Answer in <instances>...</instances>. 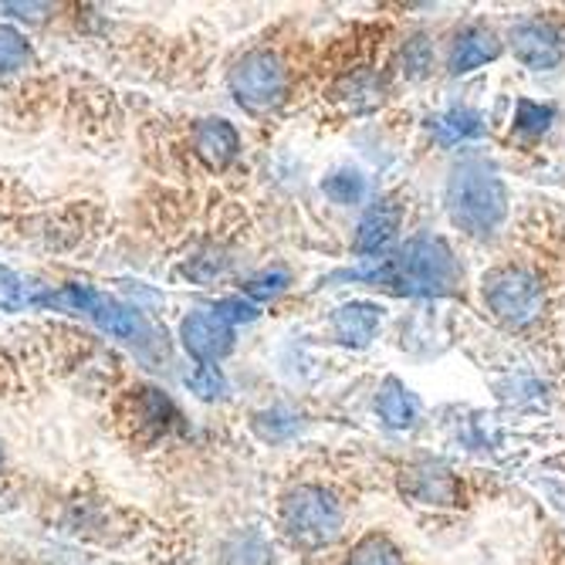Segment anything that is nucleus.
<instances>
[{
	"label": "nucleus",
	"mask_w": 565,
	"mask_h": 565,
	"mask_svg": "<svg viewBox=\"0 0 565 565\" xmlns=\"http://www.w3.org/2000/svg\"><path fill=\"white\" fill-rule=\"evenodd\" d=\"M224 268H227V258H224V250L221 247H200L193 258H186V265H183V275L190 278V281H196V285H214L221 275H224Z\"/></svg>",
	"instance_id": "nucleus-21"
},
{
	"label": "nucleus",
	"mask_w": 565,
	"mask_h": 565,
	"mask_svg": "<svg viewBox=\"0 0 565 565\" xmlns=\"http://www.w3.org/2000/svg\"><path fill=\"white\" fill-rule=\"evenodd\" d=\"M552 119H555V113H552L548 106H539V102H529V98H522V102H519L515 126H519L522 132L539 136V132H545V129L552 126Z\"/></svg>",
	"instance_id": "nucleus-29"
},
{
	"label": "nucleus",
	"mask_w": 565,
	"mask_h": 565,
	"mask_svg": "<svg viewBox=\"0 0 565 565\" xmlns=\"http://www.w3.org/2000/svg\"><path fill=\"white\" fill-rule=\"evenodd\" d=\"M447 214L475 241L494 237L508 214V193L498 170L481 157H465L447 180Z\"/></svg>",
	"instance_id": "nucleus-1"
},
{
	"label": "nucleus",
	"mask_w": 565,
	"mask_h": 565,
	"mask_svg": "<svg viewBox=\"0 0 565 565\" xmlns=\"http://www.w3.org/2000/svg\"><path fill=\"white\" fill-rule=\"evenodd\" d=\"M403 224V203L396 196H383L376 200L373 207L363 214L359 221V231H355V254H363V258H373V254H383L396 231Z\"/></svg>",
	"instance_id": "nucleus-12"
},
{
	"label": "nucleus",
	"mask_w": 565,
	"mask_h": 565,
	"mask_svg": "<svg viewBox=\"0 0 565 565\" xmlns=\"http://www.w3.org/2000/svg\"><path fill=\"white\" fill-rule=\"evenodd\" d=\"M288 65L275 47H250L227 68V88L244 113L268 116L288 98Z\"/></svg>",
	"instance_id": "nucleus-3"
},
{
	"label": "nucleus",
	"mask_w": 565,
	"mask_h": 565,
	"mask_svg": "<svg viewBox=\"0 0 565 565\" xmlns=\"http://www.w3.org/2000/svg\"><path fill=\"white\" fill-rule=\"evenodd\" d=\"M214 308V312L227 322V326H241V322H254V319H258L262 316V308L258 305H254L250 298H244V295H231V298H221V301H214L211 305Z\"/></svg>",
	"instance_id": "nucleus-27"
},
{
	"label": "nucleus",
	"mask_w": 565,
	"mask_h": 565,
	"mask_svg": "<svg viewBox=\"0 0 565 565\" xmlns=\"http://www.w3.org/2000/svg\"><path fill=\"white\" fill-rule=\"evenodd\" d=\"M434 68V44L427 34H414L399 51V72L406 78H424Z\"/></svg>",
	"instance_id": "nucleus-22"
},
{
	"label": "nucleus",
	"mask_w": 565,
	"mask_h": 565,
	"mask_svg": "<svg viewBox=\"0 0 565 565\" xmlns=\"http://www.w3.org/2000/svg\"><path fill=\"white\" fill-rule=\"evenodd\" d=\"M332 335L342 342V345H352V349H363L376 339L380 326H383V308L373 305V301H349V305H339L332 312Z\"/></svg>",
	"instance_id": "nucleus-13"
},
{
	"label": "nucleus",
	"mask_w": 565,
	"mask_h": 565,
	"mask_svg": "<svg viewBox=\"0 0 565 565\" xmlns=\"http://www.w3.org/2000/svg\"><path fill=\"white\" fill-rule=\"evenodd\" d=\"M85 319H92V326L98 332H106L109 339L132 345L139 355H149V349L160 345V332L152 329V322L142 316V308L139 305H129L122 298H113V295H102L98 291Z\"/></svg>",
	"instance_id": "nucleus-7"
},
{
	"label": "nucleus",
	"mask_w": 565,
	"mask_h": 565,
	"mask_svg": "<svg viewBox=\"0 0 565 565\" xmlns=\"http://www.w3.org/2000/svg\"><path fill=\"white\" fill-rule=\"evenodd\" d=\"M177 339L196 366H217L237 345V329L227 326L214 308H190L177 326Z\"/></svg>",
	"instance_id": "nucleus-6"
},
{
	"label": "nucleus",
	"mask_w": 565,
	"mask_h": 565,
	"mask_svg": "<svg viewBox=\"0 0 565 565\" xmlns=\"http://www.w3.org/2000/svg\"><path fill=\"white\" fill-rule=\"evenodd\" d=\"M183 383L196 399H207V403H214L227 393V376L221 373V366H193Z\"/></svg>",
	"instance_id": "nucleus-23"
},
{
	"label": "nucleus",
	"mask_w": 565,
	"mask_h": 565,
	"mask_svg": "<svg viewBox=\"0 0 565 565\" xmlns=\"http://www.w3.org/2000/svg\"><path fill=\"white\" fill-rule=\"evenodd\" d=\"M501 55V41L491 28H468L450 47V75H468Z\"/></svg>",
	"instance_id": "nucleus-14"
},
{
	"label": "nucleus",
	"mask_w": 565,
	"mask_h": 565,
	"mask_svg": "<svg viewBox=\"0 0 565 565\" xmlns=\"http://www.w3.org/2000/svg\"><path fill=\"white\" fill-rule=\"evenodd\" d=\"M34 65V47L24 31L0 24V78L24 75Z\"/></svg>",
	"instance_id": "nucleus-17"
},
{
	"label": "nucleus",
	"mask_w": 565,
	"mask_h": 565,
	"mask_svg": "<svg viewBox=\"0 0 565 565\" xmlns=\"http://www.w3.org/2000/svg\"><path fill=\"white\" fill-rule=\"evenodd\" d=\"M4 465H8V450H4V440H0V475H4Z\"/></svg>",
	"instance_id": "nucleus-30"
},
{
	"label": "nucleus",
	"mask_w": 565,
	"mask_h": 565,
	"mask_svg": "<svg viewBox=\"0 0 565 565\" xmlns=\"http://www.w3.org/2000/svg\"><path fill=\"white\" fill-rule=\"evenodd\" d=\"M31 291H28V281L11 271V268H0V312H21V308L31 305Z\"/></svg>",
	"instance_id": "nucleus-25"
},
{
	"label": "nucleus",
	"mask_w": 565,
	"mask_h": 565,
	"mask_svg": "<svg viewBox=\"0 0 565 565\" xmlns=\"http://www.w3.org/2000/svg\"><path fill=\"white\" fill-rule=\"evenodd\" d=\"M335 102L345 109V113H352V116H359V113H373L380 102H383V95H386V82H383V75H376V72H366V68H359V72H349V75H342L339 82H335Z\"/></svg>",
	"instance_id": "nucleus-15"
},
{
	"label": "nucleus",
	"mask_w": 565,
	"mask_h": 565,
	"mask_svg": "<svg viewBox=\"0 0 565 565\" xmlns=\"http://www.w3.org/2000/svg\"><path fill=\"white\" fill-rule=\"evenodd\" d=\"M376 414H380V420L386 424V427H393V430H403V427H409L417 420V414H420V403H417V396L409 393L399 380H383V386H380V393H376Z\"/></svg>",
	"instance_id": "nucleus-16"
},
{
	"label": "nucleus",
	"mask_w": 565,
	"mask_h": 565,
	"mask_svg": "<svg viewBox=\"0 0 565 565\" xmlns=\"http://www.w3.org/2000/svg\"><path fill=\"white\" fill-rule=\"evenodd\" d=\"M322 193L332 200V203H342V207H352V203H359L366 196V177L345 167V170H335L322 180Z\"/></svg>",
	"instance_id": "nucleus-20"
},
{
	"label": "nucleus",
	"mask_w": 565,
	"mask_h": 565,
	"mask_svg": "<svg viewBox=\"0 0 565 565\" xmlns=\"http://www.w3.org/2000/svg\"><path fill=\"white\" fill-rule=\"evenodd\" d=\"M345 511L326 484H295L278 504L281 535L305 552H319L342 535Z\"/></svg>",
	"instance_id": "nucleus-2"
},
{
	"label": "nucleus",
	"mask_w": 565,
	"mask_h": 565,
	"mask_svg": "<svg viewBox=\"0 0 565 565\" xmlns=\"http://www.w3.org/2000/svg\"><path fill=\"white\" fill-rule=\"evenodd\" d=\"M285 288H288V271H281V268H268V271H262V275L247 278V281L241 285V295H247L254 305H258V301L278 298Z\"/></svg>",
	"instance_id": "nucleus-24"
},
{
	"label": "nucleus",
	"mask_w": 565,
	"mask_h": 565,
	"mask_svg": "<svg viewBox=\"0 0 565 565\" xmlns=\"http://www.w3.org/2000/svg\"><path fill=\"white\" fill-rule=\"evenodd\" d=\"M254 430H258L262 440H285L298 430V417L288 414V409H265V414L254 417Z\"/></svg>",
	"instance_id": "nucleus-26"
},
{
	"label": "nucleus",
	"mask_w": 565,
	"mask_h": 565,
	"mask_svg": "<svg viewBox=\"0 0 565 565\" xmlns=\"http://www.w3.org/2000/svg\"><path fill=\"white\" fill-rule=\"evenodd\" d=\"M345 565H406L399 548L386 539V535H366V539H359L355 548L349 552Z\"/></svg>",
	"instance_id": "nucleus-19"
},
{
	"label": "nucleus",
	"mask_w": 565,
	"mask_h": 565,
	"mask_svg": "<svg viewBox=\"0 0 565 565\" xmlns=\"http://www.w3.org/2000/svg\"><path fill=\"white\" fill-rule=\"evenodd\" d=\"M231 565H268V545L262 535H244L227 548Z\"/></svg>",
	"instance_id": "nucleus-28"
},
{
	"label": "nucleus",
	"mask_w": 565,
	"mask_h": 565,
	"mask_svg": "<svg viewBox=\"0 0 565 565\" xmlns=\"http://www.w3.org/2000/svg\"><path fill=\"white\" fill-rule=\"evenodd\" d=\"M122 420L129 424L132 437L146 440V444H160L167 440L183 414L180 406L173 403V396L160 386H136L129 396H126V406H122Z\"/></svg>",
	"instance_id": "nucleus-8"
},
{
	"label": "nucleus",
	"mask_w": 565,
	"mask_h": 565,
	"mask_svg": "<svg viewBox=\"0 0 565 565\" xmlns=\"http://www.w3.org/2000/svg\"><path fill=\"white\" fill-rule=\"evenodd\" d=\"M383 281H393L409 295H444L457 285V262L440 237L417 234L403 244L399 258L383 268Z\"/></svg>",
	"instance_id": "nucleus-4"
},
{
	"label": "nucleus",
	"mask_w": 565,
	"mask_h": 565,
	"mask_svg": "<svg viewBox=\"0 0 565 565\" xmlns=\"http://www.w3.org/2000/svg\"><path fill=\"white\" fill-rule=\"evenodd\" d=\"M508 41H511V51H515V58L535 72H548L565 58L558 31L545 21H519L511 28Z\"/></svg>",
	"instance_id": "nucleus-11"
},
{
	"label": "nucleus",
	"mask_w": 565,
	"mask_h": 565,
	"mask_svg": "<svg viewBox=\"0 0 565 565\" xmlns=\"http://www.w3.org/2000/svg\"><path fill=\"white\" fill-rule=\"evenodd\" d=\"M484 301L491 316L511 329H529L545 312V288L542 278L529 268L504 265L484 275Z\"/></svg>",
	"instance_id": "nucleus-5"
},
{
	"label": "nucleus",
	"mask_w": 565,
	"mask_h": 565,
	"mask_svg": "<svg viewBox=\"0 0 565 565\" xmlns=\"http://www.w3.org/2000/svg\"><path fill=\"white\" fill-rule=\"evenodd\" d=\"M190 149L207 170H227L241 157V136L234 122L221 116H207L190 129Z\"/></svg>",
	"instance_id": "nucleus-10"
},
{
	"label": "nucleus",
	"mask_w": 565,
	"mask_h": 565,
	"mask_svg": "<svg viewBox=\"0 0 565 565\" xmlns=\"http://www.w3.org/2000/svg\"><path fill=\"white\" fill-rule=\"evenodd\" d=\"M399 488L406 498H414L420 504H434V508H454L460 504V481L444 468L434 465V460H417V465H406L399 475Z\"/></svg>",
	"instance_id": "nucleus-9"
},
{
	"label": "nucleus",
	"mask_w": 565,
	"mask_h": 565,
	"mask_svg": "<svg viewBox=\"0 0 565 565\" xmlns=\"http://www.w3.org/2000/svg\"><path fill=\"white\" fill-rule=\"evenodd\" d=\"M434 132H437L440 142L454 146V142H468V139L484 136V122L471 109H450V113L434 119Z\"/></svg>",
	"instance_id": "nucleus-18"
}]
</instances>
